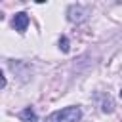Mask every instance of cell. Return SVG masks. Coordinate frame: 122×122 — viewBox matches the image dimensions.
<instances>
[{
    "mask_svg": "<svg viewBox=\"0 0 122 122\" xmlns=\"http://www.w3.org/2000/svg\"><path fill=\"white\" fill-rule=\"evenodd\" d=\"M29 23H30V19H29V15H27L25 11L15 13V17H13V29H15L17 32H25L27 27H29Z\"/></svg>",
    "mask_w": 122,
    "mask_h": 122,
    "instance_id": "cell-3",
    "label": "cell"
},
{
    "mask_svg": "<svg viewBox=\"0 0 122 122\" xmlns=\"http://www.w3.org/2000/svg\"><path fill=\"white\" fill-rule=\"evenodd\" d=\"M80 118H82L80 107L71 105V107H65V109H61V111L51 112L50 116H46L44 122H78Z\"/></svg>",
    "mask_w": 122,
    "mask_h": 122,
    "instance_id": "cell-1",
    "label": "cell"
},
{
    "mask_svg": "<svg viewBox=\"0 0 122 122\" xmlns=\"http://www.w3.org/2000/svg\"><path fill=\"white\" fill-rule=\"evenodd\" d=\"M67 19L71 23H82L88 19V8L82 4H71L67 8Z\"/></svg>",
    "mask_w": 122,
    "mask_h": 122,
    "instance_id": "cell-2",
    "label": "cell"
},
{
    "mask_svg": "<svg viewBox=\"0 0 122 122\" xmlns=\"http://www.w3.org/2000/svg\"><path fill=\"white\" fill-rule=\"evenodd\" d=\"M120 97H122V90H120Z\"/></svg>",
    "mask_w": 122,
    "mask_h": 122,
    "instance_id": "cell-7",
    "label": "cell"
},
{
    "mask_svg": "<svg viewBox=\"0 0 122 122\" xmlns=\"http://www.w3.org/2000/svg\"><path fill=\"white\" fill-rule=\"evenodd\" d=\"M59 48H61L65 53L69 51V38H67V36H61V38H59Z\"/></svg>",
    "mask_w": 122,
    "mask_h": 122,
    "instance_id": "cell-6",
    "label": "cell"
},
{
    "mask_svg": "<svg viewBox=\"0 0 122 122\" xmlns=\"http://www.w3.org/2000/svg\"><path fill=\"white\" fill-rule=\"evenodd\" d=\"M21 118H23V120H27V122H30V120H36V114H34L32 107H27V109L21 112Z\"/></svg>",
    "mask_w": 122,
    "mask_h": 122,
    "instance_id": "cell-5",
    "label": "cell"
},
{
    "mask_svg": "<svg viewBox=\"0 0 122 122\" xmlns=\"http://www.w3.org/2000/svg\"><path fill=\"white\" fill-rule=\"evenodd\" d=\"M99 107H101V111L103 112H112L114 111V103H112V99L109 97V95H99Z\"/></svg>",
    "mask_w": 122,
    "mask_h": 122,
    "instance_id": "cell-4",
    "label": "cell"
}]
</instances>
